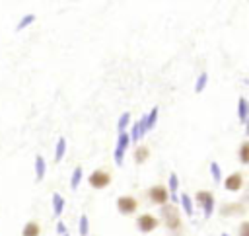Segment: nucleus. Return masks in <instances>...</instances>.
<instances>
[{
  "label": "nucleus",
  "instance_id": "1",
  "mask_svg": "<svg viewBox=\"0 0 249 236\" xmlns=\"http://www.w3.org/2000/svg\"><path fill=\"white\" fill-rule=\"evenodd\" d=\"M128 140H130V137H128L126 131H124V133H119L117 146H115V162H117L119 166L123 164V156H124V150H126V146H128Z\"/></svg>",
  "mask_w": 249,
  "mask_h": 236
},
{
  "label": "nucleus",
  "instance_id": "2",
  "mask_svg": "<svg viewBox=\"0 0 249 236\" xmlns=\"http://www.w3.org/2000/svg\"><path fill=\"white\" fill-rule=\"evenodd\" d=\"M109 181H111V176H109L107 172H101V170H95V172H91V176H89V185L95 187V189L107 187Z\"/></svg>",
  "mask_w": 249,
  "mask_h": 236
},
{
  "label": "nucleus",
  "instance_id": "3",
  "mask_svg": "<svg viewBox=\"0 0 249 236\" xmlns=\"http://www.w3.org/2000/svg\"><path fill=\"white\" fill-rule=\"evenodd\" d=\"M161 216H163V220H165V224L169 226V228H173V230H177L179 228V215H177V209L175 207H169V205H165L163 209H161Z\"/></svg>",
  "mask_w": 249,
  "mask_h": 236
},
{
  "label": "nucleus",
  "instance_id": "4",
  "mask_svg": "<svg viewBox=\"0 0 249 236\" xmlns=\"http://www.w3.org/2000/svg\"><path fill=\"white\" fill-rule=\"evenodd\" d=\"M196 201L202 205L204 216L208 218V216L212 215V211H214V197H212V193H208V191H198V193H196Z\"/></svg>",
  "mask_w": 249,
  "mask_h": 236
},
{
  "label": "nucleus",
  "instance_id": "5",
  "mask_svg": "<svg viewBox=\"0 0 249 236\" xmlns=\"http://www.w3.org/2000/svg\"><path fill=\"white\" fill-rule=\"evenodd\" d=\"M117 209L123 215H130L132 211H136V199H132V197H121L117 201Z\"/></svg>",
  "mask_w": 249,
  "mask_h": 236
},
{
  "label": "nucleus",
  "instance_id": "6",
  "mask_svg": "<svg viewBox=\"0 0 249 236\" xmlns=\"http://www.w3.org/2000/svg\"><path fill=\"white\" fill-rule=\"evenodd\" d=\"M167 197H169V195H167V189L161 187V185H156V187L150 189V199H152L154 203H165Z\"/></svg>",
  "mask_w": 249,
  "mask_h": 236
},
{
  "label": "nucleus",
  "instance_id": "7",
  "mask_svg": "<svg viewBox=\"0 0 249 236\" xmlns=\"http://www.w3.org/2000/svg\"><path fill=\"white\" fill-rule=\"evenodd\" d=\"M158 226V220L154 218V216H150V215H142L140 218H138V228L142 230V232H150V230H154Z\"/></svg>",
  "mask_w": 249,
  "mask_h": 236
},
{
  "label": "nucleus",
  "instance_id": "8",
  "mask_svg": "<svg viewBox=\"0 0 249 236\" xmlns=\"http://www.w3.org/2000/svg\"><path fill=\"white\" fill-rule=\"evenodd\" d=\"M45 172H47L45 158L43 156H35V181H41L45 177Z\"/></svg>",
  "mask_w": 249,
  "mask_h": 236
},
{
  "label": "nucleus",
  "instance_id": "9",
  "mask_svg": "<svg viewBox=\"0 0 249 236\" xmlns=\"http://www.w3.org/2000/svg\"><path fill=\"white\" fill-rule=\"evenodd\" d=\"M224 185H226L228 191H237V189L241 187V176H239V174H231V176H228L226 181H224Z\"/></svg>",
  "mask_w": 249,
  "mask_h": 236
},
{
  "label": "nucleus",
  "instance_id": "10",
  "mask_svg": "<svg viewBox=\"0 0 249 236\" xmlns=\"http://www.w3.org/2000/svg\"><path fill=\"white\" fill-rule=\"evenodd\" d=\"M144 133H146V115H144L138 123L132 125V135H130V138H132V140H138Z\"/></svg>",
  "mask_w": 249,
  "mask_h": 236
},
{
  "label": "nucleus",
  "instance_id": "11",
  "mask_svg": "<svg viewBox=\"0 0 249 236\" xmlns=\"http://www.w3.org/2000/svg\"><path fill=\"white\" fill-rule=\"evenodd\" d=\"M64 211V199L60 193H53V213L54 216H60Z\"/></svg>",
  "mask_w": 249,
  "mask_h": 236
},
{
  "label": "nucleus",
  "instance_id": "12",
  "mask_svg": "<svg viewBox=\"0 0 249 236\" xmlns=\"http://www.w3.org/2000/svg\"><path fill=\"white\" fill-rule=\"evenodd\" d=\"M39 232H41L39 224H37L35 220H29V222L23 226V230H21V236H39Z\"/></svg>",
  "mask_w": 249,
  "mask_h": 236
},
{
  "label": "nucleus",
  "instance_id": "13",
  "mask_svg": "<svg viewBox=\"0 0 249 236\" xmlns=\"http://www.w3.org/2000/svg\"><path fill=\"white\" fill-rule=\"evenodd\" d=\"M237 115H239V121H247V117H249V109H247V99L245 98H239V101H237Z\"/></svg>",
  "mask_w": 249,
  "mask_h": 236
},
{
  "label": "nucleus",
  "instance_id": "14",
  "mask_svg": "<svg viewBox=\"0 0 249 236\" xmlns=\"http://www.w3.org/2000/svg\"><path fill=\"white\" fill-rule=\"evenodd\" d=\"M64 152H66V138H64V137H60V138L56 140V148H54V160H56V162H60V160H62V156H64Z\"/></svg>",
  "mask_w": 249,
  "mask_h": 236
},
{
  "label": "nucleus",
  "instance_id": "15",
  "mask_svg": "<svg viewBox=\"0 0 249 236\" xmlns=\"http://www.w3.org/2000/svg\"><path fill=\"white\" fill-rule=\"evenodd\" d=\"M35 21V14H27V16H23L21 20H19V23L16 25V31H21V29H25L27 25H31Z\"/></svg>",
  "mask_w": 249,
  "mask_h": 236
},
{
  "label": "nucleus",
  "instance_id": "16",
  "mask_svg": "<svg viewBox=\"0 0 249 236\" xmlns=\"http://www.w3.org/2000/svg\"><path fill=\"white\" fill-rule=\"evenodd\" d=\"M80 181H82V168L78 166V168H74V172H72V177H70V187H72V189H78Z\"/></svg>",
  "mask_w": 249,
  "mask_h": 236
},
{
  "label": "nucleus",
  "instance_id": "17",
  "mask_svg": "<svg viewBox=\"0 0 249 236\" xmlns=\"http://www.w3.org/2000/svg\"><path fill=\"white\" fill-rule=\"evenodd\" d=\"M156 119H158V107H152V111L146 115V131H150L156 125Z\"/></svg>",
  "mask_w": 249,
  "mask_h": 236
},
{
  "label": "nucleus",
  "instance_id": "18",
  "mask_svg": "<svg viewBox=\"0 0 249 236\" xmlns=\"http://www.w3.org/2000/svg\"><path fill=\"white\" fill-rule=\"evenodd\" d=\"M128 121H130V113H128V111H124V113L119 117V123H117L119 133H124V127L128 125Z\"/></svg>",
  "mask_w": 249,
  "mask_h": 236
},
{
  "label": "nucleus",
  "instance_id": "19",
  "mask_svg": "<svg viewBox=\"0 0 249 236\" xmlns=\"http://www.w3.org/2000/svg\"><path fill=\"white\" fill-rule=\"evenodd\" d=\"M78 230H80V236H86V234L89 232V220H88L86 215L80 216V226H78Z\"/></svg>",
  "mask_w": 249,
  "mask_h": 236
},
{
  "label": "nucleus",
  "instance_id": "20",
  "mask_svg": "<svg viewBox=\"0 0 249 236\" xmlns=\"http://www.w3.org/2000/svg\"><path fill=\"white\" fill-rule=\"evenodd\" d=\"M239 160L243 164H249V142H243L239 148Z\"/></svg>",
  "mask_w": 249,
  "mask_h": 236
},
{
  "label": "nucleus",
  "instance_id": "21",
  "mask_svg": "<svg viewBox=\"0 0 249 236\" xmlns=\"http://www.w3.org/2000/svg\"><path fill=\"white\" fill-rule=\"evenodd\" d=\"M146 158H148V148H146V146H140V148L134 152V160H136L138 164H142Z\"/></svg>",
  "mask_w": 249,
  "mask_h": 236
},
{
  "label": "nucleus",
  "instance_id": "22",
  "mask_svg": "<svg viewBox=\"0 0 249 236\" xmlns=\"http://www.w3.org/2000/svg\"><path fill=\"white\" fill-rule=\"evenodd\" d=\"M206 82H208V74H206V72H202V74L198 76V80H196L195 92H202V90H204V86H206Z\"/></svg>",
  "mask_w": 249,
  "mask_h": 236
},
{
  "label": "nucleus",
  "instance_id": "23",
  "mask_svg": "<svg viewBox=\"0 0 249 236\" xmlns=\"http://www.w3.org/2000/svg\"><path fill=\"white\" fill-rule=\"evenodd\" d=\"M181 205H183V209H185V213L187 215H193V203H191V199H189V195L185 193V195H181Z\"/></svg>",
  "mask_w": 249,
  "mask_h": 236
},
{
  "label": "nucleus",
  "instance_id": "24",
  "mask_svg": "<svg viewBox=\"0 0 249 236\" xmlns=\"http://www.w3.org/2000/svg\"><path fill=\"white\" fill-rule=\"evenodd\" d=\"M177 183H179V181H177V176L171 174V176H169V189H171V197H173V199H177Z\"/></svg>",
  "mask_w": 249,
  "mask_h": 236
},
{
  "label": "nucleus",
  "instance_id": "25",
  "mask_svg": "<svg viewBox=\"0 0 249 236\" xmlns=\"http://www.w3.org/2000/svg\"><path fill=\"white\" fill-rule=\"evenodd\" d=\"M210 174H212V177L218 181V179H222V174H220V168H218V164L216 162H210Z\"/></svg>",
  "mask_w": 249,
  "mask_h": 236
},
{
  "label": "nucleus",
  "instance_id": "26",
  "mask_svg": "<svg viewBox=\"0 0 249 236\" xmlns=\"http://www.w3.org/2000/svg\"><path fill=\"white\" fill-rule=\"evenodd\" d=\"M239 236H249V222H243L239 226Z\"/></svg>",
  "mask_w": 249,
  "mask_h": 236
},
{
  "label": "nucleus",
  "instance_id": "27",
  "mask_svg": "<svg viewBox=\"0 0 249 236\" xmlns=\"http://www.w3.org/2000/svg\"><path fill=\"white\" fill-rule=\"evenodd\" d=\"M56 232H58V234H66V226H64V222H58V224H56Z\"/></svg>",
  "mask_w": 249,
  "mask_h": 236
},
{
  "label": "nucleus",
  "instance_id": "28",
  "mask_svg": "<svg viewBox=\"0 0 249 236\" xmlns=\"http://www.w3.org/2000/svg\"><path fill=\"white\" fill-rule=\"evenodd\" d=\"M247 135H249V121H247Z\"/></svg>",
  "mask_w": 249,
  "mask_h": 236
},
{
  "label": "nucleus",
  "instance_id": "29",
  "mask_svg": "<svg viewBox=\"0 0 249 236\" xmlns=\"http://www.w3.org/2000/svg\"><path fill=\"white\" fill-rule=\"evenodd\" d=\"M222 236H230V234H222Z\"/></svg>",
  "mask_w": 249,
  "mask_h": 236
},
{
  "label": "nucleus",
  "instance_id": "30",
  "mask_svg": "<svg viewBox=\"0 0 249 236\" xmlns=\"http://www.w3.org/2000/svg\"><path fill=\"white\" fill-rule=\"evenodd\" d=\"M62 236H68V234H62Z\"/></svg>",
  "mask_w": 249,
  "mask_h": 236
}]
</instances>
